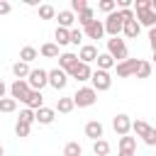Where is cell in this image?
Wrapping results in <instances>:
<instances>
[{"mask_svg": "<svg viewBox=\"0 0 156 156\" xmlns=\"http://www.w3.org/2000/svg\"><path fill=\"white\" fill-rule=\"evenodd\" d=\"M90 83H93L90 88L95 93H102V90H110L112 88V76H110V71H93Z\"/></svg>", "mask_w": 156, "mask_h": 156, "instance_id": "277c9868", "label": "cell"}, {"mask_svg": "<svg viewBox=\"0 0 156 156\" xmlns=\"http://www.w3.org/2000/svg\"><path fill=\"white\" fill-rule=\"evenodd\" d=\"M37 56H39V51H37L34 46H24V49L20 51V61H22V63H32Z\"/></svg>", "mask_w": 156, "mask_h": 156, "instance_id": "484cf974", "label": "cell"}, {"mask_svg": "<svg viewBox=\"0 0 156 156\" xmlns=\"http://www.w3.org/2000/svg\"><path fill=\"white\" fill-rule=\"evenodd\" d=\"M136 22H139V27H149V29H154V27H156V12L146 10V12L136 15Z\"/></svg>", "mask_w": 156, "mask_h": 156, "instance_id": "d6986e66", "label": "cell"}, {"mask_svg": "<svg viewBox=\"0 0 156 156\" xmlns=\"http://www.w3.org/2000/svg\"><path fill=\"white\" fill-rule=\"evenodd\" d=\"M83 41V32L80 29H71V44H80Z\"/></svg>", "mask_w": 156, "mask_h": 156, "instance_id": "f35d334b", "label": "cell"}, {"mask_svg": "<svg viewBox=\"0 0 156 156\" xmlns=\"http://www.w3.org/2000/svg\"><path fill=\"white\" fill-rule=\"evenodd\" d=\"M117 156H136V154H134V151H119Z\"/></svg>", "mask_w": 156, "mask_h": 156, "instance_id": "7bdbcfd3", "label": "cell"}, {"mask_svg": "<svg viewBox=\"0 0 156 156\" xmlns=\"http://www.w3.org/2000/svg\"><path fill=\"white\" fill-rule=\"evenodd\" d=\"M151 68H154V66H151L149 61H139V66H136V73H134V76H136V78H149V76H151Z\"/></svg>", "mask_w": 156, "mask_h": 156, "instance_id": "f546056e", "label": "cell"}, {"mask_svg": "<svg viewBox=\"0 0 156 156\" xmlns=\"http://www.w3.org/2000/svg\"><path fill=\"white\" fill-rule=\"evenodd\" d=\"M56 119V110H51V107H39V110H34V122H39V124H51Z\"/></svg>", "mask_w": 156, "mask_h": 156, "instance_id": "7c38bea8", "label": "cell"}, {"mask_svg": "<svg viewBox=\"0 0 156 156\" xmlns=\"http://www.w3.org/2000/svg\"><path fill=\"white\" fill-rule=\"evenodd\" d=\"M76 63H78V56H76V54H71V51L58 54V68H61V71H66V73H68Z\"/></svg>", "mask_w": 156, "mask_h": 156, "instance_id": "e0dca14e", "label": "cell"}, {"mask_svg": "<svg viewBox=\"0 0 156 156\" xmlns=\"http://www.w3.org/2000/svg\"><path fill=\"white\" fill-rule=\"evenodd\" d=\"M119 151H134L136 154V136H119Z\"/></svg>", "mask_w": 156, "mask_h": 156, "instance_id": "d4e9b609", "label": "cell"}, {"mask_svg": "<svg viewBox=\"0 0 156 156\" xmlns=\"http://www.w3.org/2000/svg\"><path fill=\"white\" fill-rule=\"evenodd\" d=\"M107 54H110L112 58H117V61L129 58V56H127V44H124V39H119V37L107 39Z\"/></svg>", "mask_w": 156, "mask_h": 156, "instance_id": "5b68a950", "label": "cell"}, {"mask_svg": "<svg viewBox=\"0 0 156 156\" xmlns=\"http://www.w3.org/2000/svg\"><path fill=\"white\" fill-rule=\"evenodd\" d=\"M102 27H105V32H107L110 37H119V32H122L124 22H122L119 12H112V15H107V20L102 22Z\"/></svg>", "mask_w": 156, "mask_h": 156, "instance_id": "8992f818", "label": "cell"}, {"mask_svg": "<svg viewBox=\"0 0 156 156\" xmlns=\"http://www.w3.org/2000/svg\"><path fill=\"white\" fill-rule=\"evenodd\" d=\"M24 105H27V110H39V107H44V95L39 90H29L24 98Z\"/></svg>", "mask_w": 156, "mask_h": 156, "instance_id": "5bb4252c", "label": "cell"}, {"mask_svg": "<svg viewBox=\"0 0 156 156\" xmlns=\"http://www.w3.org/2000/svg\"><path fill=\"white\" fill-rule=\"evenodd\" d=\"M83 10H88V2L85 0H71V12L76 15V12H83Z\"/></svg>", "mask_w": 156, "mask_h": 156, "instance_id": "74e56055", "label": "cell"}, {"mask_svg": "<svg viewBox=\"0 0 156 156\" xmlns=\"http://www.w3.org/2000/svg\"><path fill=\"white\" fill-rule=\"evenodd\" d=\"M10 10H12V5H10L7 0H0V15H7Z\"/></svg>", "mask_w": 156, "mask_h": 156, "instance_id": "60d3db41", "label": "cell"}, {"mask_svg": "<svg viewBox=\"0 0 156 156\" xmlns=\"http://www.w3.org/2000/svg\"><path fill=\"white\" fill-rule=\"evenodd\" d=\"M98 71H110L112 66H117V61L110 56V54H98Z\"/></svg>", "mask_w": 156, "mask_h": 156, "instance_id": "7402d4cb", "label": "cell"}, {"mask_svg": "<svg viewBox=\"0 0 156 156\" xmlns=\"http://www.w3.org/2000/svg\"><path fill=\"white\" fill-rule=\"evenodd\" d=\"M151 12H156V0H151Z\"/></svg>", "mask_w": 156, "mask_h": 156, "instance_id": "ee69618b", "label": "cell"}, {"mask_svg": "<svg viewBox=\"0 0 156 156\" xmlns=\"http://www.w3.org/2000/svg\"><path fill=\"white\" fill-rule=\"evenodd\" d=\"M17 122H24V124L32 127V122H34V110H27V107L20 110V119H17Z\"/></svg>", "mask_w": 156, "mask_h": 156, "instance_id": "e575fe53", "label": "cell"}, {"mask_svg": "<svg viewBox=\"0 0 156 156\" xmlns=\"http://www.w3.org/2000/svg\"><path fill=\"white\" fill-rule=\"evenodd\" d=\"M17 110V102L12 98H2L0 100V112H15Z\"/></svg>", "mask_w": 156, "mask_h": 156, "instance_id": "d6a6232c", "label": "cell"}, {"mask_svg": "<svg viewBox=\"0 0 156 156\" xmlns=\"http://www.w3.org/2000/svg\"><path fill=\"white\" fill-rule=\"evenodd\" d=\"M102 134H105V129H102V124H100L98 119H90V122L85 124V136H88V139L98 141V139H102Z\"/></svg>", "mask_w": 156, "mask_h": 156, "instance_id": "9a60e30c", "label": "cell"}, {"mask_svg": "<svg viewBox=\"0 0 156 156\" xmlns=\"http://www.w3.org/2000/svg\"><path fill=\"white\" fill-rule=\"evenodd\" d=\"M154 63H156V54H154Z\"/></svg>", "mask_w": 156, "mask_h": 156, "instance_id": "bcb514c9", "label": "cell"}, {"mask_svg": "<svg viewBox=\"0 0 156 156\" xmlns=\"http://www.w3.org/2000/svg\"><path fill=\"white\" fill-rule=\"evenodd\" d=\"M39 54H41L44 58H58V46H56V41H46V44H41Z\"/></svg>", "mask_w": 156, "mask_h": 156, "instance_id": "44dd1931", "label": "cell"}, {"mask_svg": "<svg viewBox=\"0 0 156 156\" xmlns=\"http://www.w3.org/2000/svg\"><path fill=\"white\" fill-rule=\"evenodd\" d=\"M27 85H29V90H39V93H41V88L49 85V71H44V68H32L29 76H27Z\"/></svg>", "mask_w": 156, "mask_h": 156, "instance_id": "7a4b0ae2", "label": "cell"}, {"mask_svg": "<svg viewBox=\"0 0 156 156\" xmlns=\"http://www.w3.org/2000/svg\"><path fill=\"white\" fill-rule=\"evenodd\" d=\"M132 132H134L136 136H141L144 144L156 146V129H154L151 124H146L144 119H134V122H132Z\"/></svg>", "mask_w": 156, "mask_h": 156, "instance_id": "6da1fadb", "label": "cell"}, {"mask_svg": "<svg viewBox=\"0 0 156 156\" xmlns=\"http://www.w3.org/2000/svg\"><path fill=\"white\" fill-rule=\"evenodd\" d=\"M2 154H5V149H2V146H0V156H2Z\"/></svg>", "mask_w": 156, "mask_h": 156, "instance_id": "f6af8a7d", "label": "cell"}, {"mask_svg": "<svg viewBox=\"0 0 156 156\" xmlns=\"http://www.w3.org/2000/svg\"><path fill=\"white\" fill-rule=\"evenodd\" d=\"M63 156H83L80 144H78V141H68V144L63 146Z\"/></svg>", "mask_w": 156, "mask_h": 156, "instance_id": "f1b7e54d", "label": "cell"}, {"mask_svg": "<svg viewBox=\"0 0 156 156\" xmlns=\"http://www.w3.org/2000/svg\"><path fill=\"white\" fill-rule=\"evenodd\" d=\"M149 44H151V51L156 54V27L149 29Z\"/></svg>", "mask_w": 156, "mask_h": 156, "instance_id": "ab89813d", "label": "cell"}, {"mask_svg": "<svg viewBox=\"0 0 156 156\" xmlns=\"http://www.w3.org/2000/svg\"><path fill=\"white\" fill-rule=\"evenodd\" d=\"M39 17H41V20H54V17H56L54 5H39Z\"/></svg>", "mask_w": 156, "mask_h": 156, "instance_id": "1f68e13d", "label": "cell"}, {"mask_svg": "<svg viewBox=\"0 0 156 156\" xmlns=\"http://www.w3.org/2000/svg\"><path fill=\"white\" fill-rule=\"evenodd\" d=\"M112 129H115L119 136H127V134L132 132V119H129V115H117V117L112 119Z\"/></svg>", "mask_w": 156, "mask_h": 156, "instance_id": "30bf717a", "label": "cell"}, {"mask_svg": "<svg viewBox=\"0 0 156 156\" xmlns=\"http://www.w3.org/2000/svg\"><path fill=\"white\" fill-rule=\"evenodd\" d=\"M5 93H7V85H5V83H2V80H0V100H2V98H5Z\"/></svg>", "mask_w": 156, "mask_h": 156, "instance_id": "b9f144b4", "label": "cell"}, {"mask_svg": "<svg viewBox=\"0 0 156 156\" xmlns=\"http://www.w3.org/2000/svg\"><path fill=\"white\" fill-rule=\"evenodd\" d=\"M132 10H134V15H141V12H146V10H151V0H136Z\"/></svg>", "mask_w": 156, "mask_h": 156, "instance_id": "836d02e7", "label": "cell"}, {"mask_svg": "<svg viewBox=\"0 0 156 156\" xmlns=\"http://www.w3.org/2000/svg\"><path fill=\"white\" fill-rule=\"evenodd\" d=\"M139 61H141V58H124V61H119V63H117V76H119V78H129V76H134Z\"/></svg>", "mask_w": 156, "mask_h": 156, "instance_id": "52a82bcc", "label": "cell"}, {"mask_svg": "<svg viewBox=\"0 0 156 156\" xmlns=\"http://www.w3.org/2000/svg\"><path fill=\"white\" fill-rule=\"evenodd\" d=\"M56 20H58V27L71 29V27H73V22H76V15H73L71 10H61V12L56 15Z\"/></svg>", "mask_w": 156, "mask_h": 156, "instance_id": "ac0fdd59", "label": "cell"}, {"mask_svg": "<svg viewBox=\"0 0 156 156\" xmlns=\"http://www.w3.org/2000/svg\"><path fill=\"white\" fill-rule=\"evenodd\" d=\"M90 76H93V71H90V66L88 63H76L71 71H68V78H76L78 83H83V80H90Z\"/></svg>", "mask_w": 156, "mask_h": 156, "instance_id": "9c48e42d", "label": "cell"}, {"mask_svg": "<svg viewBox=\"0 0 156 156\" xmlns=\"http://www.w3.org/2000/svg\"><path fill=\"white\" fill-rule=\"evenodd\" d=\"M29 129H32V127L24 124V122H17V124H15V134H17L20 139H22V136H29Z\"/></svg>", "mask_w": 156, "mask_h": 156, "instance_id": "8d00e7d4", "label": "cell"}, {"mask_svg": "<svg viewBox=\"0 0 156 156\" xmlns=\"http://www.w3.org/2000/svg\"><path fill=\"white\" fill-rule=\"evenodd\" d=\"M66 83H68V73H66V71H61V68L49 71V85H51L54 90H63Z\"/></svg>", "mask_w": 156, "mask_h": 156, "instance_id": "ba28073f", "label": "cell"}, {"mask_svg": "<svg viewBox=\"0 0 156 156\" xmlns=\"http://www.w3.org/2000/svg\"><path fill=\"white\" fill-rule=\"evenodd\" d=\"M27 93H29V85H27V80H15V83L10 85V98H12L15 102H17V100H22V102H24Z\"/></svg>", "mask_w": 156, "mask_h": 156, "instance_id": "8fae6325", "label": "cell"}, {"mask_svg": "<svg viewBox=\"0 0 156 156\" xmlns=\"http://www.w3.org/2000/svg\"><path fill=\"white\" fill-rule=\"evenodd\" d=\"M73 107H76V105H73V98H58V102H56V110L63 112V115H68Z\"/></svg>", "mask_w": 156, "mask_h": 156, "instance_id": "83f0119b", "label": "cell"}, {"mask_svg": "<svg viewBox=\"0 0 156 156\" xmlns=\"http://www.w3.org/2000/svg\"><path fill=\"white\" fill-rule=\"evenodd\" d=\"M83 34H85L88 39H102L105 27H102V22H100V20H95V22H90V24L83 29Z\"/></svg>", "mask_w": 156, "mask_h": 156, "instance_id": "2e32d148", "label": "cell"}, {"mask_svg": "<svg viewBox=\"0 0 156 156\" xmlns=\"http://www.w3.org/2000/svg\"><path fill=\"white\" fill-rule=\"evenodd\" d=\"M122 32H124V37H127V39H136V37H139V32H141V27H139V22H136V20H132V22H124Z\"/></svg>", "mask_w": 156, "mask_h": 156, "instance_id": "ffe728a7", "label": "cell"}, {"mask_svg": "<svg viewBox=\"0 0 156 156\" xmlns=\"http://www.w3.org/2000/svg\"><path fill=\"white\" fill-rule=\"evenodd\" d=\"M29 63H22V61H17L15 66H12V73L17 76V80H27V76H29Z\"/></svg>", "mask_w": 156, "mask_h": 156, "instance_id": "cb8c5ba5", "label": "cell"}, {"mask_svg": "<svg viewBox=\"0 0 156 156\" xmlns=\"http://www.w3.org/2000/svg\"><path fill=\"white\" fill-rule=\"evenodd\" d=\"M71 98H73V105L76 107H90V105L98 102V93L93 88H78L76 95H71Z\"/></svg>", "mask_w": 156, "mask_h": 156, "instance_id": "3957f363", "label": "cell"}, {"mask_svg": "<svg viewBox=\"0 0 156 156\" xmlns=\"http://www.w3.org/2000/svg\"><path fill=\"white\" fill-rule=\"evenodd\" d=\"M93 154H95V156H107V154H110V144H107L105 139L93 141Z\"/></svg>", "mask_w": 156, "mask_h": 156, "instance_id": "4316f807", "label": "cell"}, {"mask_svg": "<svg viewBox=\"0 0 156 156\" xmlns=\"http://www.w3.org/2000/svg\"><path fill=\"white\" fill-rule=\"evenodd\" d=\"M78 22L83 24V29L90 24V22H95V15H93V10L88 7V10H83V12H78Z\"/></svg>", "mask_w": 156, "mask_h": 156, "instance_id": "4dcf8cb0", "label": "cell"}, {"mask_svg": "<svg viewBox=\"0 0 156 156\" xmlns=\"http://www.w3.org/2000/svg\"><path fill=\"white\" fill-rule=\"evenodd\" d=\"M54 39H56V46H63V44H71V29H63V27H56V32H54Z\"/></svg>", "mask_w": 156, "mask_h": 156, "instance_id": "603a6c76", "label": "cell"}, {"mask_svg": "<svg viewBox=\"0 0 156 156\" xmlns=\"http://www.w3.org/2000/svg\"><path fill=\"white\" fill-rule=\"evenodd\" d=\"M115 7H117L115 0H100V2H98V10H102V12H107V15H112Z\"/></svg>", "mask_w": 156, "mask_h": 156, "instance_id": "d590c367", "label": "cell"}, {"mask_svg": "<svg viewBox=\"0 0 156 156\" xmlns=\"http://www.w3.org/2000/svg\"><path fill=\"white\" fill-rule=\"evenodd\" d=\"M95 58H98V46H93V44L80 46V51H78V61L80 63H88L90 66V61H95Z\"/></svg>", "mask_w": 156, "mask_h": 156, "instance_id": "4fadbf2b", "label": "cell"}]
</instances>
